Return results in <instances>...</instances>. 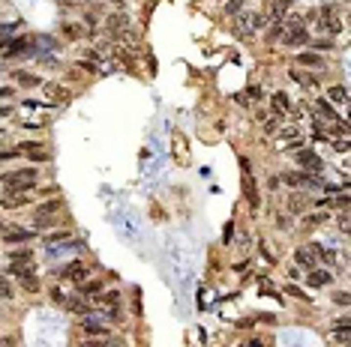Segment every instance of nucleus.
I'll return each mask as SVG.
<instances>
[{
    "instance_id": "41",
    "label": "nucleus",
    "mask_w": 351,
    "mask_h": 347,
    "mask_svg": "<svg viewBox=\"0 0 351 347\" xmlns=\"http://www.w3.org/2000/svg\"><path fill=\"white\" fill-rule=\"evenodd\" d=\"M243 6V0H228V12H240Z\"/></svg>"
},
{
    "instance_id": "36",
    "label": "nucleus",
    "mask_w": 351,
    "mask_h": 347,
    "mask_svg": "<svg viewBox=\"0 0 351 347\" xmlns=\"http://www.w3.org/2000/svg\"><path fill=\"white\" fill-rule=\"evenodd\" d=\"M285 293H291V296H297V300H309V296L306 293H303L297 284H285Z\"/></svg>"
},
{
    "instance_id": "24",
    "label": "nucleus",
    "mask_w": 351,
    "mask_h": 347,
    "mask_svg": "<svg viewBox=\"0 0 351 347\" xmlns=\"http://www.w3.org/2000/svg\"><path fill=\"white\" fill-rule=\"evenodd\" d=\"M9 263H33V252H30V249L12 252V255H9Z\"/></svg>"
},
{
    "instance_id": "42",
    "label": "nucleus",
    "mask_w": 351,
    "mask_h": 347,
    "mask_svg": "<svg viewBox=\"0 0 351 347\" xmlns=\"http://www.w3.org/2000/svg\"><path fill=\"white\" fill-rule=\"evenodd\" d=\"M348 324H351L348 314H342V317H336V320H333V326H348ZM333 326H330V329H333Z\"/></svg>"
},
{
    "instance_id": "20",
    "label": "nucleus",
    "mask_w": 351,
    "mask_h": 347,
    "mask_svg": "<svg viewBox=\"0 0 351 347\" xmlns=\"http://www.w3.org/2000/svg\"><path fill=\"white\" fill-rule=\"evenodd\" d=\"M297 63H300V66H312V69H321V66H324V57H318V54H309V51H303V54H297Z\"/></svg>"
},
{
    "instance_id": "48",
    "label": "nucleus",
    "mask_w": 351,
    "mask_h": 347,
    "mask_svg": "<svg viewBox=\"0 0 351 347\" xmlns=\"http://www.w3.org/2000/svg\"><path fill=\"white\" fill-rule=\"evenodd\" d=\"M264 132H276V120H267V123H264Z\"/></svg>"
},
{
    "instance_id": "3",
    "label": "nucleus",
    "mask_w": 351,
    "mask_h": 347,
    "mask_svg": "<svg viewBox=\"0 0 351 347\" xmlns=\"http://www.w3.org/2000/svg\"><path fill=\"white\" fill-rule=\"evenodd\" d=\"M321 30L330 33V36L342 30V21L336 18V6H324V9H321Z\"/></svg>"
},
{
    "instance_id": "22",
    "label": "nucleus",
    "mask_w": 351,
    "mask_h": 347,
    "mask_svg": "<svg viewBox=\"0 0 351 347\" xmlns=\"http://www.w3.org/2000/svg\"><path fill=\"white\" fill-rule=\"evenodd\" d=\"M270 102H273V111H276V114H285V111H291V102H288V96H285V93H273V99H270Z\"/></svg>"
},
{
    "instance_id": "13",
    "label": "nucleus",
    "mask_w": 351,
    "mask_h": 347,
    "mask_svg": "<svg viewBox=\"0 0 351 347\" xmlns=\"http://www.w3.org/2000/svg\"><path fill=\"white\" fill-rule=\"evenodd\" d=\"M255 27H261V15H255V12H249V15H243V18L237 21V30H240L243 36H249Z\"/></svg>"
},
{
    "instance_id": "47",
    "label": "nucleus",
    "mask_w": 351,
    "mask_h": 347,
    "mask_svg": "<svg viewBox=\"0 0 351 347\" xmlns=\"http://www.w3.org/2000/svg\"><path fill=\"white\" fill-rule=\"evenodd\" d=\"M336 153H348V141H345V138L336 141Z\"/></svg>"
},
{
    "instance_id": "16",
    "label": "nucleus",
    "mask_w": 351,
    "mask_h": 347,
    "mask_svg": "<svg viewBox=\"0 0 351 347\" xmlns=\"http://www.w3.org/2000/svg\"><path fill=\"white\" fill-rule=\"evenodd\" d=\"M9 276H15L18 282L33 279V263H9Z\"/></svg>"
},
{
    "instance_id": "14",
    "label": "nucleus",
    "mask_w": 351,
    "mask_h": 347,
    "mask_svg": "<svg viewBox=\"0 0 351 347\" xmlns=\"http://www.w3.org/2000/svg\"><path fill=\"white\" fill-rule=\"evenodd\" d=\"M63 308L72 311V314H90V305L81 300V296H66V300H63Z\"/></svg>"
},
{
    "instance_id": "50",
    "label": "nucleus",
    "mask_w": 351,
    "mask_h": 347,
    "mask_svg": "<svg viewBox=\"0 0 351 347\" xmlns=\"http://www.w3.org/2000/svg\"><path fill=\"white\" fill-rule=\"evenodd\" d=\"M0 96H12V90L9 87H0Z\"/></svg>"
},
{
    "instance_id": "38",
    "label": "nucleus",
    "mask_w": 351,
    "mask_h": 347,
    "mask_svg": "<svg viewBox=\"0 0 351 347\" xmlns=\"http://www.w3.org/2000/svg\"><path fill=\"white\" fill-rule=\"evenodd\" d=\"M285 30H288V27H285V21H282V24H273V30H270L267 36H270V39H279V36H282Z\"/></svg>"
},
{
    "instance_id": "8",
    "label": "nucleus",
    "mask_w": 351,
    "mask_h": 347,
    "mask_svg": "<svg viewBox=\"0 0 351 347\" xmlns=\"http://www.w3.org/2000/svg\"><path fill=\"white\" fill-rule=\"evenodd\" d=\"M306 39H309V30L303 27H291V33H282V45H288V48H297V45H306Z\"/></svg>"
},
{
    "instance_id": "34",
    "label": "nucleus",
    "mask_w": 351,
    "mask_h": 347,
    "mask_svg": "<svg viewBox=\"0 0 351 347\" xmlns=\"http://www.w3.org/2000/svg\"><path fill=\"white\" fill-rule=\"evenodd\" d=\"M288 6H291L288 0H276V3H273V18H279V15H285V12H288Z\"/></svg>"
},
{
    "instance_id": "23",
    "label": "nucleus",
    "mask_w": 351,
    "mask_h": 347,
    "mask_svg": "<svg viewBox=\"0 0 351 347\" xmlns=\"http://www.w3.org/2000/svg\"><path fill=\"white\" fill-rule=\"evenodd\" d=\"M327 96H330L333 102H339V105H345V102H348V90H345L342 84H330V90H327Z\"/></svg>"
},
{
    "instance_id": "46",
    "label": "nucleus",
    "mask_w": 351,
    "mask_h": 347,
    "mask_svg": "<svg viewBox=\"0 0 351 347\" xmlns=\"http://www.w3.org/2000/svg\"><path fill=\"white\" fill-rule=\"evenodd\" d=\"M327 48H333V39H321L318 42V51H327Z\"/></svg>"
},
{
    "instance_id": "31",
    "label": "nucleus",
    "mask_w": 351,
    "mask_h": 347,
    "mask_svg": "<svg viewBox=\"0 0 351 347\" xmlns=\"http://www.w3.org/2000/svg\"><path fill=\"white\" fill-rule=\"evenodd\" d=\"M78 347H108V338H96V335H87L84 341H78Z\"/></svg>"
},
{
    "instance_id": "40",
    "label": "nucleus",
    "mask_w": 351,
    "mask_h": 347,
    "mask_svg": "<svg viewBox=\"0 0 351 347\" xmlns=\"http://www.w3.org/2000/svg\"><path fill=\"white\" fill-rule=\"evenodd\" d=\"M291 210H303V201H300V195H291V201H288Z\"/></svg>"
},
{
    "instance_id": "4",
    "label": "nucleus",
    "mask_w": 351,
    "mask_h": 347,
    "mask_svg": "<svg viewBox=\"0 0 351 347\" xmlns=\"http://www.w3.org/2000/svg\"><path fill=\"white\" fill-rule=\"evenodd\" d=\"M87 266L81 263V260H72V263H66L63 269H60V279H69V282H84L87 279Z\"/></svg>"
},
{
    "instance_id": "44",
    "label": "nucleus",
    "mask_w": 351,
    "mask_h": 347,
    "mask_svg": "<svg viewBox=\"0 0 351 347\" xmlns=\"http://www.w3.org/2000/svg\"><path fill=\"white\" fill-rule=\"evenodd\" d=\"M12 156H18V150H0V162H6V159H12Z\"/></svg>"
},
{
    "instance_id": "39",
    "label": "nucleus",
    "mask_w": 351,
    "mask_h": 347,
    "mask_svg": "<svg viewBox=\"0 0 351 347\" xmlns=\"http://www.w3.org/2000/svg\"><path fill=\"white\" fill-rule=\"evenodd\" d=\"M102 317H105V320H120V311H117V305H114V308H105Z\"/></svg>"
},
{
    "instance_id": "35",
    "label": "nucleus",
    "mask_w": 351,
    "mask_h": 347,
    "mask_svg": "<svg viewBox=\"0 0 351 347\" xmlns=\"http://www.w3.org/2000/svg\"><path fill=\"white\" fill-rule=\"evenodd\" d=\"M60 239H69V234H66V231H57V234L45 237V242H48V245H54V242H60Z\"/></svg>"
},
{
    "instance_id": "43",
    "label": "nucleus",
    "mask_w": 351,
    "mask_h": 347,
    "mask_svg": "<svg viewBox=\"0 0 351 347\" xmlns=\"http://www.w3.org/2000/svg\"><path fill=\"white\" fill-rule=\"evenodd\" d=\"M282 141H297V129H285V132H282Z\"/></svg>"
},
{
    "instance_id": "25",
    "label": "nucleus",
    "mask_w": 351,
    "mask_h": 347,
    "mask_svg": "<svg viewBox=\"0 0 351 347\" xmlns=\"http://www.w3.org/2000/svg\"><path fill=\"white\" fill-rule=\"evenodd\" d=\"M12 78H15L21 87H36V84H39V78H36V75H30V72H15Z\"/></svg>"
},
{
    "instance_id": "19",
    "label": "nucleus",
    "mask_w": 351,
    "mask_h": 347,
    "mask_svg": "<svg viewBox=\"0 0 351 347\" xmlns=\"http://www.w3.org/2000/svg\"><path fill=\"white\" fill-rule=\"evenodd\" d=\"M33 237H36L33 228H30V231H6V234H3L6 242H27V239H33Z\"/></svg>"
},
{
    "instance_id": "9",
    "label": "nucleus",
    "mask_w": 351,
    "mask_h": 347,
    "mask_svg": "<svg viewBox=\"0 0 351 347\" xmlns=\"http://www.w3.org/2000/svg\"><path fill=\"white\" fill-rule=\"evenodd\" d=\"M297 162L306 168V171H312V174H318V171L324 168V162H321L312 150H297Z\"/></svg>"
},
{
    "instance_id": "15",
    "label": "nucleus",
    "mask_w": 351,
    "mask_h": 347,
    "mask_svg": "<svg viewBox=\"0 0 351 347\" xmlns=\"http://www.w3.org/2000/svg\"><path fill=\"white\" fill-rule=\"evenodd\" d=\"M57 225H60L57 216H36V218H33V231H36V234L51 231V228H57Z\"/></svg>"
},
{
    "instance_id": "17",
    "label": "nucleus",
    "mask_w": 351,
    "mask_h": 347,
    "mask_svg": "<svg viewBox=\"0 0 351 347\" xmlns=\"http://www.w3.org/2000/svg\"><path fill=\"white\" fill-rule=\"evenodd\" d=\"M60 210H63V201H60V197H51V201H42L36 207V216H54Z\"/></svg>"
},
{
    "instance_id": "28",
    "label": "nucleus",
    "mask_w": 351,
    "mask_h": 347,
    "mask_svg": "<svg viewBox=\"0 0 351 347\" xmlns=\"http://www.w3.org/2000/svg\"><path fill=\"white\" fill-rule=\"evenodd\" d=\"M27 48H30V39H15V42L9 45V54H6V57H18L21 51H27Z\"/></svg>"
},
{
    "instance_id": "30",
    "label": "nucleus",
    "mask_w": 351,
    "mask_h": 347,
    "mask_svg": "<svg viewBox=\"0 0 351 347\" xmlns=\"http://www.w3.org/2000/svg\"><path fill=\"white\" fill-rule=\"evenodd\" d=\"M93 300H96V303H120V293H117V290H105V293H96V296H93Z\"/></svg>"
},
{
    "instance_id": "10",
    "label": "nucleus",
    "mask_w": 351,
    "mask_h": 347,
    "mask_svg": "<svg viewBox=\"0 0 351 347\" xmlns=\"http://www.w3.org/2000/svg\"><path fill=\"white\" fill-rule=\"evenodd\" d=\"M315 111H318V117H321V120L333 123V126H336V123H345V120L333 111V105H330V102H324V99H315Z\"/></svg>"
},
{
    "instance_id": "7",
    "label": "nucleus",
    "mask_w": 351,
    "mask_h": 347,
    "mask_svg": "<svg viewBox=\"0 0 351 347\" xmlns=\"http://www.w3.org/2000/svg\"><path fill=\"white\" fill-rule=\"evenodd\" d=\"M15 150H18V153H27L33 162H48V153H45L42 144H36V141H24V144H18Z\"/></svg>"
},
{
    "instance_id": "2",
    "label": "nucleus",
    "mask_w": 351,
    "mask_h": 347,
    "mask_svg": "<svg viewBox=\"0 0 351 347\" xmlns=\"http://www.w3.org/2000/svg\"><path fill=\"white\" fill-rule=\"evenodd\" d=\"M282 183L285 186H312V189H318L321 186V180L315 177V174H303V171H291V174H282Z\"/></svg>"
},
{
    "instance_id": "33",
    "label": "nucleus",
    "mask_w": 351,
    "mask_h": 347,
    "mask_svg": "<svg viewBox=\"0 0 351 347\" xmlns=\"http://www.w3.org/2000/svg\"><path fill=\"white\" fill-rule=\"evenodd\" d=\"M15 296V290H12V284L6 282V279H0V300H12Z\"/></svg>"
},
{
    "instance_id": "11",
    "label": "nucleus",
    "mask_w": 351,
    "mask_h": 347,
    "mask_svg": "<svg viewBox=\"0 0 351 347\" xmlns=\"http://www.w3.org/2000/svg\"><path fill=\"white\" fill-rule=\"evenodd\" d=\"M81 332L84 335H96V338H108V326H102L99 320H90V317L81 320Z\"/></svg>"
},
{
    "instance_id": "1",
    "label": "nucleus",
    "mask_w": 351,
    "mask_h": 347,
    "mask_svg": "<svg viewBox=\"0 0 351 347\" xmlns=\"http://www.w3.org/2000/svg\"><path fill=\"white\" fill-rule=\"evenodd\" d=\"M3 189L6 192H33L36 189V168H18L12 174H3Z\"/></svg>"
},
{
    "instance_id": "21",
    "label": "nucleus",
    "mask_w": 351,
    "mask_h": 347,
    "mask_svg": "<svg viewBox=\"0 0 351 347\" xmlns=\"http://www.w3.org/2000/svg\"><path fill=\"white\" fill-rule=\"evenodd\" d=\"M84 300H93L96 293H102V282H81V290H78Z\"/></svg>"
},
{
    "instance_id": "29",
    "label": "nucleus",
    "mask_w": 351,
    "mask_h": 347,
    "mask_svg": "<svg viewBox=\"0 0 351 347\" xmlns=\"http://www.w3.org/2000/svg\"><path fill=\"white\" fill-rule=\"evenodd\" d=\"M330 338H333V341H339V344H348L351 332H348V326H333V329H330Z\"/></svg>"
},
{
    "instance_id": "18",
    "label": "nucleus",
    "mask_w": 351,
    "mask_h": 347,
    "mask_svg": "<svg viewBox=\"0 0 351 347\" xmlns=\"http://www.w3.org/2000/svg\"><path fill=\"white\" fill-rule=\"evenodd\" d=\"M294 260H297V266H300V269L306 266V272H309V269H315V255H312L309 249H297V252H294Z\"/></svg>"
},
{
    "instance_id": "45",
    "label": "nucleus",
    "mask_w": 351,
    "mask_h": 347,
    "mask_svg": "<svg viewBox=\"0 0 351 347\" xmlns=\"http://www.w3.org/2000/svg\"><path fill=\"white\" fill-rule=\"evenodd\" d=\"M276 228L285 231V228H288V216H276Z\"/></svg>"
},
{
    "instance_id": "12",
    "label": "nucleus",
    "mask_w": 351,
    "mask_h": 347,
    "mask_svg": "<svg viewBox=\"0 0 351 347\" xmlns=\"http://www.w3.org/2000/svg\"><path fill=\"white\" fill-rule=\"evenodd\" d=\"M330 269H309L306 272V282L312 284V287H324V284H330Z\"/></svg>"
},
{
    "instance_id": "5",
    "label": "nucleus",
    "mask_w": 351,
    "mask_h": 347,
    "mask_svg": "<svg viewBox=\"0 0 351 347\" xmlns=\"http://www.w3.org/2000/svg\"><path fill=\"white\" fill-rule=\"evenodd\" d=\"M42 93L51 99V102H69L72 99V93H69L63 84H57V81H48V84H42Z\"/></svg>"
},
{
    "instance_id": "6",
    "label": "nucleus",
    "mask_w": 351,
    "mask_h": 347,
    "mask_svg": "<svg viewBox=\"0 0 351 347\" xmlns=\"http://www.w3.org/2000/svg\"><path fill=\"white\" fill-rule=\"evenodd\" d=\"M27 204H30L27 192H6L3 201H0V207H3V210H18V207H27Z\"/></svg>"
},
{
    "instance_id": "26",
    "label": "nucleus",
    "mask_w": 351,
    "mask_h": 347,
    "mask_svg": "<svg viewBox=\"0 0 351 347\" xmlns=\"http://www.w3.org/2000/svg\"><path fill=\"white\" fill-rule=\"evenodd\" d=\"M303 221H306L309 228H318V225H324V221H330V213H309Z\"/></svg>"
},
{
    "instance_id": "32",
    "label": "nucleus",
    "mask_w": 351,
    "mask_h": 347,
    "mask_svg": "<svg viewBox=\"0 0 351 347\" xmlns=\"http://www.w3.org/2000/svg\"><path fill=\"white\" fill-rule=\"evenodd\" d=\"M291 78H294L297 84H303V87H315V84H318L312 75H300V72H291Z\"/></svg>"
},
{
    "instance_id": "27",
    "label": "nucleus",
    "mask_w": 351,
    "mask_h": 347,
    "mask_svg": "<svg viewBox=\"0 0 351 347\" xmlns=\"http://www.w3.org/2000/svg\"><path fill=\"white\" fill-rule=\"evenodd\" d=\"M63 36H66V39H81V36H84V27H81V24H63Z\"/></svg>"
},
{
    "instance_id": "37",
    "label": "nucleus",
    "mask_w": 351,
    "mask_h": 347,
    "mask_svg": "<svg viewBox=\"0 0 351 347\" xmlns=\"http://www.w3.org/2000/svg\"><path fill=\"white\" fill-rule=\"evenodd\" d=\"M333 303H336V305H342V308H345V305H348V303H351V296H348V293H345V290H339V293H333Z\"/></svg>"
},
{
    "instance_id": "49",
    "label": "nucleus",
    "mask_w": 351,
    "mask_h": 347,
    "mask_svg": "<svg viewBox=\"0 0 351 347\" xmlns=\"http://www.w3.org/2000/svg\"><path fill=\"white\" fill-rule=\"evenodd\" d=\"M261 344H264L261 338H252V341H249V347H261Z\"/></svg>"
}]
</instances>
